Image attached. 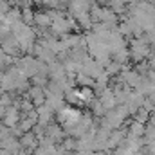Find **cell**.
<instances>
[{"label": "cell", "mask_w": 155, "mask_h": 155, "mask_svg": "<svg viewBox=\"0 0 155 155\" xmlns=\"http://www.w3.org/2000/svg\"><path fill=\"white\" fill-rule=\"evenodd\" d=\"M20 144H22V146H25V148H35V144H36V139H35V135H31V134H25V135L20 139Z\"/></svg>", "instance_id": "cell-1"}]
</instances>
